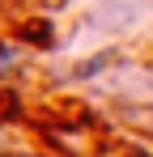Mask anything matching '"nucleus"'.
Masks as SVG:
<instances>
[]
</instances>
